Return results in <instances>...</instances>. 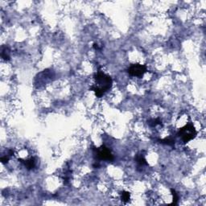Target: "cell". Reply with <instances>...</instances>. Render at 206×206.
<instances>
[{"label": "cell", "mask_w": 206, "mask_h": 206, "mask_svg": "<svg viewBox=\"0 0 206 206\" xmlns=\"http://www.w3.org/2000/svg\"><path fill=\"white\" fill-rule=\"evenodd\" d=\"M93 77L97 85L91 86L89 90L95 93L97 97H102L112 87V84H113L112 78L109 75L106 74L101 71L97 72V73L93 75Z\"/></svg>", "instance_id": "cell-1"}, {"label": "cell", "mask_w": 206, "mask_h": 206, "mask_svg": "<svg viewBox=\"0 0 206 206\" xmlns=\"http://www.w3.org/2000/svg\"><path fill=\"white\" fill-rule=\"evenodd\" d=\"M177 135L181 138L184 143H187L189 141L195 139L197 135V131L194 127V126L189 123L180 128L178 131Z\"/></svg>", "instance_id": "cell-2"}, {"label": "cell", "mask_w": 206, "mask_h": 206, "mask_svg": "<svg viewBox=\"0 0 206 206\" xmlns=\"http://www.w3.org/2000/svg\"><path fill=\"white\" fill-rule=\"evenodd\" d=\"M95 154L97 157L101 160H106V161H113L114 156L110 151V150L106 147V146H102L98 148H94Z\"/></svg>", "instance_id": "cell-3"}, {"label": "cell", "mask_w": 206, "mask_h": 206, "mask_svg": "<svg viewBox=\"0 0 206 206\" xmlns=\"http://www.w3.org/2000/svg\"><path fill=\"white\" fill-rule=\"evenodd\" d=\"M147 71V66L144 64H134L131 65L127 69V73L131 76L133 77H141L143 76L146 72Z\"/></svg>", "instance_id": "cell-4"}, {"label": "cell", "mask_w": 206, "mask_h": 206, "mask_svg": "<svg viewBox=\"0 0 206 206\" xmlns=\"http://www.w3.org/2000/svg\"><path fill=\"white\" fill-rule=\"evenodd\" d=\"M19 161H20L22 164L24 165L25 167H26L28 170L33 169L34 167H36V158H34V157H32V158H31V159H29V160H19Z\"/></svg>", "instance_id": "cell-5"}, {"label": "cell", "mask_w": 206, "mask_h": 206, "mask_svg": "<svg viewBox=\"0 0 206 206\" xmlns=\"http://www.w3.org/2000/svg\"><path fill=\"white\" fill-rule=\"evenodd\" d=\"M1 57L4 61H9L10 60V50L7 46L2 47Z\"/></svg>", "instance_id": "cell-6"}, {"label": "cell", "mask_w": 206, "mask_h": 206, "mask_svg": "<svg viewBox=\"0 0 206 206\" xmlns=\"http://www.w3.org/2000/svg\"><path fill=\"white\" fill-rule=\"evenodd\" d=\"M135 161L137 162V164H139V166H143V165H147V160L144 158V156L142 155H140V154H138L136 157L135 158Z\"/></svg>", "instance_id": "cell-7"}, {"label": "cell", "mask_w": 206, "mask_h": 206, "mask_svg": "<svg viewBox=\"0 0 206 206\" xmlns=\"http://www.w3.org/2000/svg\"><path fill=\"white\" fill-rule=\"evenodd\" d=\"M159 142H160V143L165 144V145L174 146L175 139H172L171 137H169V138H166V139H160V140H159Z\"/></svg>", "instance_id": "cell-8"}, {"label": "cell", "mask_w": 206, "mask_h": 206, "mask_svg": "<svg viewBox=\"0 0 206 206\" xmlns=\"http://www.w3.org/2000/svg\"><path fill=\"white\" fill-rule=\"evenodd\" d=\"M121 198H122V201L123 203H127L129 202L130 200V198H131V194L129 192H126V191H123V192H121Z\"/></svg>", "instance_id": "cell-9"}, {"label": "cell", "mask_w": 206, "mask_h": 206, "mask_svg": "<svg viewBox=\"0 0 206 206\" xmlns=\"http://www.w3.org/2000/svg\"><path fill=\"white\" fill-rule=\"evenodd\" d=\"M171 195H172V203H171V205H177L178 200H179V196H178V193L176 192V190L173 189V188L171 189Z\"/></svg>", "instance_id": "cell-10"}, {"label": "cell", "mask_w": 206, "mask_h": 206, "mask_svg": "<svg viewBox=\"0 0 206 206\" xmlns=\"http://www.w3.org/2000/svg\"><path fill=\"white\" fill-rule=\"evenodd\" d=\"M148 124L151 127H156L157 125H161L162 124V122L160 121V118H156V119H151L149 121L147 122Z\"/></svg>", "instance_id": "cell-11"}, {"label": "cell", "mask_w": 206, "mask_h": 206, "mask_svg": "<svg viewBox=\"0 0 206 206\" xmlns=\"http://www.w3.org/2000/svg\"><path fill=\"white\" fill-rule=\"evenodd\" d=\"M9 159H10V156H8V155H7V156H5L1 158V162L3 164H7L8 161H9Z\"/></svg>", "instance_id": "cell-12"}]
</instances>
